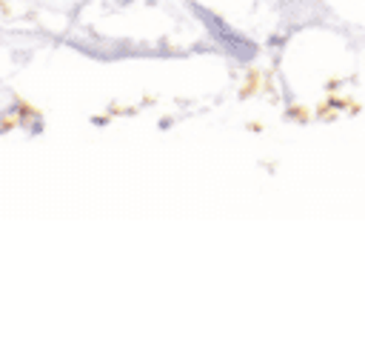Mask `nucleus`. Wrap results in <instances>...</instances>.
Segmentation results:
<instances>
[{
	"label": "nucleus",
	"instance_id": "obj_1",
	"mask_svg": "<svg viewBox=\"0 0 365 340\" xmlns=\"http://www.w3.org/2000/svg\"><path fill=\"white\" fill-rule=\"evenodd\" d=\"M188 9H191V14L200 20V26L208 31V37L214 40V46H217L222 54H228V57L237 60V63H254V60H257V54H259L257 40H251L248 34H242L240 29H234L225 17H220L217 11H211L208 6H202V3H197V0H191Z\"/></svg>",
	"mask_w": 365,
	"mask_h": 340
},
{
	"label": "nucleus",
	"instance_id": "obj_2",
	"mask_svg": "<svg viewBox=\"0 0 365 340\" xmlns=\"http://www.w3.org/2000/svg\"><path fill=\"white\" fill-rule=\"evenodd\" d=\"M157 126H160V129H171V117H163Z\"/></svg>",
	"mask_w": 365,
	"mask_h": 340
}]
</instances>
